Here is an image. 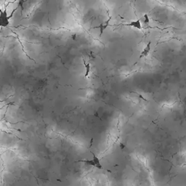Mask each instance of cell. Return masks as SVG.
Listing matches in <instances>:
<instances>
[{"label":"cell","instance_id":"1","mask_svg":"<svg viewBox=\"0 0 186 186\" xmlns=\"http://www.w3.org/2000/svg\"><path fill=\"white\" fill-rule=\"evenodd\" d=\"M10 24V16L7 10L0 11V28H7Z\"/></svg>","mask_w":186,"mask_h":186},{"label":"cell","instance_id":"2","mask_svg":"<svg viewBox=\"0 0 186 186\" xmlns=\"http://www.w3.org/2000/svg\"><path fill=\"white\" fill-rule=\"evenodd\" d=\"M111 20V17H109V18H108V20H106L105 23H100V25H99L98 26H96V27H95V28H100V37H101L102 34H103V31H105V30L107 28V27H108V26H109V23H110V20Z\"/></svg>","mask_w":186,"mask_h":186},{"label":"cell","instance_id":"3","mask_svg":"<svg viewBox=\"0 0 186 186\" xmlns=\"http://www.w3.org/2000/svg\"><path fill=\"white\" fill-rule=\"evenodd\" d=\"M122 25L126 26H130V27H134V28H137V29H141L142 28L141 23H140V20H136V21H132L129 23H125V24Z\"/></svg>","mask_w":186,"mask_h":186},{"label":"cell","instance_id":"4","mask_svg":"<svg viewBox=\"0 0 186 186\" xmlns=\"http://www.w3.org/2000/svg\"><path fill=\"white\" fill-rule=\"evenodd\" d=\"M151 42H149L148 43V45H146L145 47L144 48L143 52H141V55H140V59L143 58V57H146V56L149 54L150 51H151Z\"/></svg>","mask_w":186,"mask_h":186},{"label":"cell","instance_id":"5","mask_svg":"<svg viewBox=\"0 0 186 186\" xmlns=\"http://www.w3.org/2000/svg\"><path fill=\"white\" fill-rule=\"evenodd\" d=\"M92 156H93V159L92 160L94 161V162L95 163V165H96V167L98 168V169H103V166H102L101 164H100V159H99L98 158H97V156H95V154H93V153H92Z\"/></svg>","mask_w":186,"mask_h":186},{"label":"cell","instance_id":"6","mask_svg":"<svg viewBox=\"0 0 186 186\" xmlns=\"http://www.w3.org/2000/svg\"><path fill=\"white\" fill-rule=\"evenodd\" d=\"M77 162H84V163L87 164L89 165V166H92L96 167L95 163L93 160H80V161H78Z\"/></svg>","mask_w":186,"mask_h":186},{"label":"cell","instance_id":"7","mask_svg":"<svg viewBox=\"0 0 186 186\" xmlns=\"http://www.w3.org/2000/svg\"><path fill=\"white\" fill-rule=\"evenodd\" d=\"M84 63H85V68H86V72H85V76L87 77L88 76H89V72H90V64H89V63H86V62H85V60H84Z\"/></svg>","mask_w":186,"mask_h":186},{"label":"cell","instance_id":"8","mask_svg":"<svg viewBox=\"0 0 186 186\" xmlns=\"http://www.w3.org/2000/svg\"><path fill=\"white\" fill-rule=\"evenodd\" d=\"M143 18H145L144 23H145V24H148V23H149V22H150V20H149V18H148V15H147V14L144 15Z\"/></svg>","mask_w":186,"mask_h":186},{"label":"cell","instance_id":"9","mask_svg":"<svg viewBox=\"0 0 186 186\" xmlns=\"http://www.w3.org/2000/svg\"><path fill=\"white\" fill-rule=\"evenodd\" d=\"M120 145H121V148H124V145L123 144H122V143H121V144H120Z\"/></svg>","mask_w":186,"mask_h":186}]
</instances>
